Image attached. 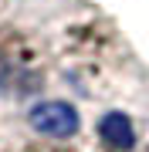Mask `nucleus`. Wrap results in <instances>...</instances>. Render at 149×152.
I'll return each instance as SVG.
<instances>
[{
    "instance_id": "nucleus-1",
    "label": "nucleus",
    "mask_w": 149,
    "mask_h": 152,
    "mask_svg": "<svg viewBox=\"0 0 149 152\" xmlns=\"http://www.w3.org/2000/svg\"><path fill=\"white\" fill-rule=\"evenodd\" d=\"M48 75L44 48L34 34L0 24V98H24L34 95Z\"/></svg>"
},
{
    "instance_id": "nucleus-4",
    "label": "nucleus",
    "mask_w": 149,
    "mask_h": 152,
    "mask_svg": "<svg viewBox=\"0 0 149 152\" xmlns=\"http://www.w3.org/2000/svg\"><path fill=\"white\" fill-rule=\"evenodd\" d=\"M14 152H88V149L71 145V142H65V139H37V142H24V145L14 149Z\"/></svg>"
},
{
    "instance_id": "nucleus-6",
    "label": "nucleus",
    "mask_w": 149,
    "mask_h": 152,
    "mask_svg": "<svg viewBox=\"0 0 149 152\" xmlns=\"http://www.w3.org/2000/svg\"><path fill=\"white\" fill-rule=\"evenodd\" d=\"M142 152H149V145H146V149H142Z\"/></svg>"
},
{
    "instance_id": "nucleus-3",
    "label": "nucleus",
    "mask_w": 149,
    "mask_h": 152,
    "mask_svg": "<svg viewBox=\"0 0 149 152\" xmlns=\"http://www.w3.org/2000/svg\"><path fill=\"white\" fill-rule=\"evenodd\" d=\"M98 135H102V142H105V145H109V149H115V152L132 149V142H136L132 125H129V118H126V115H105V118H102V125H98Z\"/></svg>"
},
{
    "instance_id": "nucleus-5",
    "label": "nucleus",
    "mask_w": 149,
    "mask_h": 152,
    "mask_svg": "<svg viewBox=\"0 0 149 152\" xmlns=\"http://www.w3.org/2000/svg\"><path fill=\"white\" fill-rule=\"evenodd\" d=\"M4 7H7V0H0V10H4Z\"/></svg>"
},
{
    "instance_id": "nucleus-2",
    "label": "nucleus",
    "mask_w": 149,
    "mask_h": 152,
    "mask_svg": "<svg viewBox=\"0 0 149 152\" xmlns=\"http://www.w3.org/2000/svg\"><path fill=\"white\" fill-rule=\"evenodd\" d=\"M31 125L41 129L48 139H71L78 132V112L65 102H44L31 112Z\"/></svg>"
}]
</instances>
